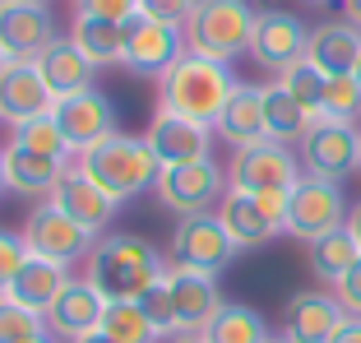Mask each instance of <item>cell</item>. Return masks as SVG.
Returning a JSON list of instances; mask_svg holds the SVG:
<instances>
[{
  "label": "cell",
  "instance_id": "48",
  "mask_svg": "<svg viewBox=\"0 0 361 343\" xmlns=\"http://www.w3.org/2000/svg\"><path fill=\"white\" fill-rule=\"evenodd\" d=\"M5 65H10V56H5V47H0V70H5Z\"/></svg>",
  "mask_w": 361,
  "mask_h": 343
},
{
  "label": "cell",
  "instance_id": "13",
  "mask_svg": "<svg viewBox=\"0 0 361 343\" xmlns=\"http://www.w3.org/2000/svg\"><path fill=\"white\" fill-rule=\"evenodd\" d=\"M47 200H51L65 218H75L79 227H88L93 236H102L106 223H111V214H116V200H111V195L88 176L79 158H70L61 167V176H56V186H51Z\"/></svg>",
  "mask_w": 361,
  "mask_h": 343
},
{
  "label": "cell",
  "instance_id": "40",
  "mask_svg": "<svg viewBox=\"0 0 361 343\" xmlns=\"http://www.w3.org/2000/svg\"><path fill=\"white\" fill-rule=\"evenodd\" d=\"M334 297L343 301V311H348V315H361V260L348 269V279H343V283H334Z\"/></svg>",
  "mask_w": 361,
  "mask_h": 343
},
{
  "label": "cell",
  "instance_id": "44",
  "mask_svg": "<svg viewBox=\"0 0 361 343\" xmlns=\"http://www.w3.org/2000/svg\"><path fill=\"white\" fill-rule=\"evenodd\" d=\"M70 343H116V339H106L102 330H93V334H79V339H70Z\"/></svg>",
  "mask_w": 361,
  "mask_h": 343
},
{
  "label": "cell",
  "instance_id": "39",
  "mask_svg": "<svg viewBox=\"0 0 361 343\" xmlns=\"http://www.w3.org/2000/svg\"><path fill=\"white\" fill-rule=\"evenodd\" d=\"M75 14H93V19L130 23L139 14V0H75Z\"/></svg>",
  "mask_w": 361,
  "mask_h": 343
},
{
  "label": "cell",
  "instance_id": "38",
  "mask_svg": "<svg viewBox=\"0 0 361 343\" xmlns=\"http://www.w3.org/2000/svg\"><path fill=\"white\" fill-rule=\"evenodd\" d=\"M195 5L200 0H139V14L144 19H158V23H171V28H185Z\"/></svg>",
  "mask_w": 361,
  "mask_h": 343
},
{
  "label": "cell",
  "instance_id": "35",
  "mask_svg": "<svg viewBox=\"0 0 361 343\" xmlns=\"http://www.w3.org/2000/svg\"><path fill=\"white\" fill-rule=\"evenodd\" d=\"M319 116H329V121H357L361 116L357 75H334L329 84H324V107H319Z\"/></svg>",
  "mask_w": 361,
  "mask_h": 343
},
{
  "label": "cell",
  "instance_id": "53",
  "mask_svg": "<svg viewBox=\"0 0 361 343\" xmlns=\"http://www.w3.org/2000/svg\"><path fill=\"white\" fill-rule=\"evenodd\" d=\"M274 343H287V339H274Z\"/></svg>",
  "mask_w": 361,
  "mask_h": 343
},
{
  "label": "cell",
  "instance_id": "36",
  "mask_svg": "<svg viewBox=\"0 0 361 343\" xmlns=\"http://www.w3.org/2000/svg\"><path fill=\"white\" fill-rule=\"evenodd\" d=\"M139 306H144V315L153 320L158 339H176V334H180V325H176V301H171V288H167V274H162V279L153 283L144 297H139Z\"/></svg>",
  "mask_w": 361,
  "mask_h": 343
},
{
  "label": "cell",
  "instance_id": "6",
  "mask_svg": "<svg viewBox=\"0 0 361 343\" xmlns=\"http://www.w3.org/2000/svg\"><path fill=\"white\" fill-rule=\"evenodd\" d=\"M158 204L176 218H195V214H209L213 204H223L227 195V176L213 158L200 162H176V167H162L158 176Z\"/></svg>",
  "mask_w": 361,
  "mask_h": 343
},
{
  "label": "cell",
  "instance_id": "50",
  "mask_svg": "<svg viewBox=\"0 0 361 343\" xmlns=\"http://www.w3.org/2000/svg\"><path fill=\"white\" fill-rule=\"evenodd\" d=\"M5 5H14V0H0V10H5Z\"/></svg>",
  "mask_w": 361,
  "mask_h": 343
},
{
  "label": "cell",
  "instance_id": "16",
  "mask_svg": "<svg viewBox=\"0 0 361 343\" xmlns=\"http://www.w3.org/2000/svg\"><path fill=\"white\" fill-rule=\"evenodd\" d=\"M310 47V28L287 10H259L255 19V37H250V56H255L264 70H292L297 61H306Z\"/></svg>",
  "mask_w": 361,
  "mask_h": 343
},
{
  "label": "cell",
  "instance_id": "52",
  "mask_svg": "<svg viewBox=\"0 0 361 343\" xmlns=\"http://www.w3.org/2000/svg\"><path fill=\"white\" fill-rule=\"evenodd\" d=\"M357 144H361V130H357Z\"/></svg>",
  "mask_w": 361,
  "mask_h": 343
},
{
  "label": "cell",
  "instance_id": "5",
  "mask_svg": "<svg viewBox=\"0 0 361 343\" xmlns=\"http://www.w3.org/2000/svg\"><path fill=\"white\" fill-rule=\"evenodd\" d=\"M236 241L227 236L223 218L218 214H195V218H176L171 227V241H167V260L180 269H200V274H223L227 265L236 260Z\"/></svg>",
  "mask_w": 361,
  "mask_h": 343
},
{
  "label": "cell",
  "instance_id": "24",
  "mask_svg": "<svg viewBox=\"0 0 361 343\" xmlns=\"http://www.w3.org/2000/svg\"><path fill=\"white\" fill-rule=\"evenodd\" d=\"M65 162H70V158H65ZM65 162H61V158H47V153H32V149H23V144L10 140V149H5V181H10L14 195L47 200Z\"/></svg>",
  "mask_w": 361,
  "mask_h": 343
},
{
  "label": "cell",
  "instance_id": "4",
  "mask_svg": "<svg viewBox=\"0 0 361 343\" xmlns=\"http://www.w3.org/2000/svg\"><path fill=\"white\" fill-rule=\"evenodd\" d=\"M259 10H250V0H200L185 23V47L209 61H227L250 52Z\"/></svg>",
  "mask_w": 361,
  "mask_h": 343
},
{
  "label": "cell",
  "instance_id": "26",
  "mask_svg": "<svg viewBox=\"0 0 361 343\" xmlns=\"http://www.w3.org/2000/svg\"><path fill=\"white\" fill-rule=\"evenodd\" d=\"M37 70H42L51 97H70V93H84V88H93V70H97V65L88 61V56L79 52L70 37H61V42H56L51 52L42 56V61H37Z\"/></svg>",
  "mask_w": 361,
  "mask_h": 343
},
{
  "label": "cell",
  "instance_id": "45",
  "mask_svg": "<svg viewBox=\"0 0 361 343\" xmlns=\"http://www.w3.org/2000/svg\"><path fill=\"white\" fill-rule=\"evenodd\" d=\"M171 343H204V334H176Z\"/></svg>",
  "mask_w": 361,
  "mask_h": 343
},
{
  "label": "cell",
  "instance_id": "31",
  "mask_svg": "<svg viewBox=\"0 0 361 343\" xmlns=\"http://www.w3.org/2000/svg\"><path fill=\"white\" fill-rule=\"evenodd\" d=\"M97 330L116 343H158V330H153V320L144 315L139 301H106Z\"/></svg>",
  "mask_w": 361,
  "mask_h": 343
},
{
  "label": "cell",
  "instance_id": "17",
  "mask_svg": "<svg viewBox=\"0 0 361 343\" xmlns=\"http://www.w3.org/2000/svg\"><path fill=\"white\" fill-rule=\"evenodd\" d=\"M51 107H56V97H51V88H47L37 65L10 61L0 70V121L10 130L28 126L37 116H51Z\"/></svg>",
  "mask_w": 361,
  "mask_h": 343
},
{
  "label": "cell",
  "instance_id": "12",
  "mask_svg": "<svg viewBox=\"0 0 361 343\" xmlns=\"http://www.w3.org/2000/svg\"><path fill=\"white\" fill-rule=\"evenodd\" d=\"M56 42H61V32H56L47 0H14V5L0 10V47H5L10 61L37 65Z\"/></svg>",
  "mask_w": 361,
  "mask_h": 343
},
{
  "label": "cell",
  "instance_id": "27",
  "mask_svg": "<svg viewBox=\"0 0 361 343\" xmlns=\"http://www.w3.org/2000/svg\"><path fill=\"white\" fill-rule=\"evenodd\" d=\"M70 42H75L93 65H116V61H126V23L75 14V23H70Z\"/></svg>",
  "mask_w": 361,
  "mask_h": 343
},
{
  "label": "cell",
  "instance_id": "42",
  "mask_svg": "<svg viewBox=\"0 0 361 343\" xmlns=\"http://www.w3.org/2000/svg\"><path fill=\"white\" fill-rule=\"evenodd\" d=\"M343 227H348V232H352V241L361 246V204H352V209H348V223H343Z\"/></svg>",
  "mask_w": 361,
  "mask_h": 343
},
{
  "label": "cell",
  "instance_id": "23",
  "mask_svg": "<svg viewBox=\"0 0 361 343\" xmlns=\"http://www.w3.org/2000/svg\"><path fill=\"white\" fill-rule=\"evenodd\" d=\"M306 61L324 75H357V61H361V28H352L348 19L343 23H319L310 28V47H306Z\"/></svg>",
  "mask_w": 361,
  "mask_h": 343
},
{
  "label": "cell",
  "instance_id": "29",
  "mask_svg": "<svg viewBox=\"0 0 361 343\" xmlns=\"http://www.w3.org/2000/svg\"><path fill=\"white\" fill-rule=\"evenodd\" d=\"M264 88V126L274 144H301L310 130V112L301 107L297 97L287 93L283 84H259Z\"/></svg>",
  "mask_w": 361,
  "mask_h": 343
},
{
  "label": "cell",
  "instance_id": "9",
  "mask_svg": "<svg viewBox=\"0 0 361 343\" xmlns=\"http://www.w3.org/2000/svg\"><path fill=\"white\" fill-rule=\"evenodd\" d=\"M19 236H23V246H28L32 255L56 260V265H65V269L75 265V260H88V251H93V241H97L88 227H79L75 218H65L51 200H42L28 218H23Z\"/></svg>",
  "mask_w": 361,
  "mask_h": 343
},
{
  "label": "cell",
  "instance_id": "37",
  "mask_svg": "<svg viewBox=\"0 0 361 343\" xmlns=\"http://www.w3.org/2000/svg\"><path fill=\"white\" fill-rule=\"evenodd\" d=\"M28 255H32V251L23 246V236L0 227V292H10V283L19 279V269L28 265Z\"/></svg>",
  "mask_w": 361,
  "mask_h": 343
},
{
  "label": "cell",
  "instance_id": "3",
  "mask_svg": "<svg viewBox=\"0 0 361 343\" xmlns=\"http://www.w3.org/2000/svg\"><path fill=\"white\" fill-rule=\"evenodd\" d=\"M75 158L84 162V172H88V176H93V181L102 186V191L111 195L116 204L135 200L139 191L158 186V176H162V162H158V153L149 149V140H144V135H126V130L106 135L102 144L75 153Z\"/></svg>",
  "mask_w": 361,
  "mask_h": 343
},
{
  "label": "cell",
  "instance_id": "2",
  "mask_svg": "<svg viewBox=\"0 0 361 343\" xmlns=\"http://www.w3.org/2000/svg\"><path fill=\"white\" fill-rule=\"evenodd\" d=\"M236 93V79H232V65L227 61H209L200 52H185L167 75L158 79V102L167 112L185 121H200V126H218L227 97Z\"/></svg>",
  "mask_w": 361,
  "mask_h": 343
},
{
  "label": "cell",
  "instance_id": "34",
  "mask_svg": "<svg viewBox=\"0 0 361 343\" xmlns=\"http://www.w3.org/2000/svg\"><path fill=\"white\" fill-rule=\"evenodd\" d=\"M14 144H23V149H32V153H47V158H75L70 153V144H65V135H61V126H56L51 116H37V121H28V126H19L14 130Z\"/></svg>",
  "mask_w": 361,
  "mask_h": 343
},
{
  "label": "cell",
  "instance_id": "33",
  "mask_svg": "<svg viewBox=\"0 0 361 343\" xmlns=\"http://www.w3.org/2000/svg\"><path fill=\"white\" fill-rule=\"evenodd\" d=\"M37 334H47V315L19 306L10 292H0V343H28Z\"/></svg>",
  "mask_w": 361,
  "mask_h": 343
},
{
  "label": "cell",
  "instance_id": "32",
  "mask_svg": "<svg viewBox=\"0 0 361 343\" xmlns=\"http://www.w3.org/2000/svg\"><path fill=\"white\" fill-rule=\"evenodd\" d=\"M278 84H283L287 93H292L301 107L310 112V121H319V107H324V84H329V75H324V70H315L310 61H297L292 70H283V79H278Z\"/></svg>",
  "mask_w": 361,
  "mask_h": 343
},
{
  "label": "cell",
  "instance_id": "51",
  "mask_svg": "<svg viewBox=\"0 0 361 343\" xmlns=\"http://www.w3.org/2000/svg\"><path fill=\"white\" fill-rule=\"evenodd\" d=\"M310 5H324V0H310Z\"/></svg>",
  "mask_w": 361,
  "mask_h": 343
},
{
  "label": "cell",
  "instance_id": "30",
  "mask_svg": "<svg viewBox=\"0 0 361 343\" xmlns=\"http://www.w3.org/2000/svg\"><path fill=\"white\" fill-rule=\"evenodd\" d=\"M361 260V246L352 241L348 227H338V232L319 236V241H310V274L324 283H343L348 279V269Z\"/></svg>",
  "mask_w": 361,
  "mask_h": 343
},
{
  "label": "cell",
  "instance_id": "7",
  "mask_svg": "<svg viewBox=\"0 0 361 343\" xmlns=\"http://www.w3.org/2000/svg\"><path fill=\"white\" fill-rule=\"evenodd\" d=\"M301 181V162L287 144H250V149H236L232 172H227V186L245 195H292Z\"/></svg>",
  "mask_w": 361,
  "mask_h": 343
},
{
  "label": "cell",
  "instance_id": "43",
  "mask_svg": "<svg viewBox=\"0 0 361 343\" xmlns=\"http://www.w3.org/2000/svg\"><path fill=\"white\" fill-rule=\"evenodd\" d=\"M343 10H348V23L361 28V0H343Z\"/></svg>",
  "mask_w": 361,
  "mask_h": 343
},
{
  "label": "cell",
  "instance_id": "20",
  "mask_svg": "<svg viewBox=\"0 0 361 343\" xmlns=\"http://www.w3.org/2000/svg\"><path fill=\"white\" fill-rule=\"evenodd\" d=\"M144 140H149L153 153H158L162 167L209 158V126H200V121H185V116H176V112H167V107L153 112L149 130H144Z\"/></svg>",
  "mask_w": 361,
  "mask_h": 343
},
{
  "label": "cell",
  "instance_id": "14",
  "mask_svg": "<svg viewBox=\"0 0 361 343\" xmlns=\"http://www.w3.org/2000/svg\"><path fill=\"white\" fill-rule=\"evenodd\" d=\"M185 52H190V47H185V28L144 19V14H135V19L126 23V61L121 65H126L130 75H158L162 79Z\"/></svg>",
  "mask_w": 361,
  "mask_h": 343
},
{
  "label": "cell",
  "instance_id": "18",
  "mask_svg": "<svg viewBox=\"0 0 361 343\" xmlns=\"http://www.w3.org/2000/svg\"><path fill=\"white\" fill-rule=\"evenodd\" d=\"M343 320H348V311H343L338 297H329V292H297L283 311V339L287 343H334Z\"/></svg>",
  "mask_w": 361,
  "mask_h": 343
},
{
  "label": "cell",
  "instance_id": "28",
  "mask_svg": "<svg viewBox=\"0 0 361 343\" xmlns=\"http://www.w3.org/2000/svg\"><path fill=\"white\" fill-rule=\"evenodd\" d=\"M204 343H274L264 315L245 301H223V311L204 325Z\"/></svg>",
  "mask_w": 361,
  "mask_h": 343
},
{
  "label": "cell",
  "instance_id": "8",
  "mask_svg": "<svg viewBox=\"0 0 361 343\" xmlns=\"http://www.w3.org/2000/svg\"><path fill=\"white\" fill-rule=\"evenodd\" d=\"M348 223V200H343L338 181H319V176H301L297 191L287 195V232L297 241H319V236L338 232Z\"/></svg>",
  "mask_w": 361,
  "mask_h": 343
},
{
  "label": "cell",
  "instance_id": "21",
  "mask_svg": "<svg viewBox=\"0 0 361 343\" xmlns=\"http://www.w3.org/2000/svg\"><path fill=\"white\" fill-rule=\"evenodd\" d=\"M102 311H106L102 292L88 279H70L65 292L51 301V311H47V330L70 343V339H79V334H93L97 325H102Z\"/></svg>",
  "mask_w": 361,
  "mask_h": 343
},
{
  "label": "cell",
  "instance_id": "49",
  "mask_svg": "<svg viewBox=\"0 0 361 343\" xmlns=\"http://www.w3.org/2000/svg\"><path fill=\"white\" fill-rule=\"evenodd\" d=\"M357 84H361V61H357Z\"/></svg>",
  "mask_w": 361,
  "mask_h": 343
},
{
  "label": "cell",
  "instance_id": "15",
  "mask_svg": "<svg viewBox=\"0 0 361 343\" xmlns=\"http://www.w3.org/2000/svg\"><path fill=\"white\" fill-rule=\"evenodd\" d=\"M51 121L61 126L70 153H84V149H93V144H102L106 135H116V107H111V97L97 93V88L56 97Z\"/></svg>",
  "mask_w": 361,
  "mask_h": 343
},
{
  "label": "cell",
  "instance_id": "1",
  "mask_svg": "<svg viewBox=\"0 0 361 343\" xmlns=\"http://www.w3.org/2000/svg\"><path fill=\"white\" fill-rule=\"evenodd\" d=\"M167 269L153 241L135 232H102L84 260V279L102 292V301H139Z\"/></svg>",
  "mask_w": 361,
  "mask_h": 343
},
{
  "label": "cell",
  "instance_id": "11",
  "mask_svg": "<svg viewBox=\"0 0 361 343\" xmlns=\"http://www.w3.org/2000/svg\"><path fill=\"white\" fill-rule=\"evenodd\" d=\"M301 162H306V176H319V181L352 176L361 167V144L352 121H329V116L310 121L306 140H301Z\"/></svg>",
  "mask_w": 361,
  "mask_h": 343
},
{
  "label": "cell",
  "instance_id": "46",
  "mask_svg": "<svg viewBox=\"0 0 361 343\" xmlns=\"http://www.w3.org/2000/svg\"><path fill=\"white\" fill-rule=\"evenodd\" d=\"M10 191V181H5V149H0V195Z\"/></svg>",
  "mask_w": 361,
  "mask_h": 343
},
{
  "label": "cell",
  "instance_id": "41",
  "mask_svg": "<svg viewBox=\"0 0 361 343\" xmlns=\"http://www.w3.org/2000/svg\"><path fill=\"white\" fill-rule=\"evenodd\" d=\"M334 343H361V315H348V320H343V330L334 334Z\"/></svg>",
  "mask_w": 361,
  "mask_h": 343
},
{
  "label": "cell",
  "instance_id": "22",
  "mask_svg": "<svg viewBox=\"0 0 361 343\" xmlns=\"http://www.w3.org/2000/svg\"><path fill=\"white\" fill-rule=\"evenodd\" d=\"M218 135L236 149H250V144H264L269 140V126H264V88L255 84H236V93L227 97L223 116H218Z\"/></svg>",
  "mask_w": 361,
  "mask_h": 343
},
{
  "label": "cell",
  "instance_id": "25",
  "mask_svg": "<svg viewBox=\"0 0 361 343\" xmlns=\"http://www.w3.org/2000/svg\"><path fill=\"white\" fill-rule=\"evenodd\" d=\"M65 283H70L65 265L42 260V255H28V265L19 269V279L10 283V297L19 301V306H28V311L47 315V311H51V301L65 292Z\"/></svg>",
  "mask_w": 361,
  "mask_h": 343
},
{
  "label": "cell",
  "instance_id": "10",
  "mask_svg": "<svg viewBox=\"0 0 361 343\" xmlns=\"http://www.w3.org/2000/svg\"><path fill=\"white\" fill-rule=\"evenodd\" d=\"M218 218L236 246H264L278 232H287V195H245L227 186Z\"/></svg>",
  "mask_w": 361,
  "mask_h": 343
},
{
  "label": "cell",
  "instance_id": "47",
  "mask_svg": "<svg viewBox=\"0 0 361 343\" xmlns=\"http://www.w3.org/2000/svg\"><path fill=\"white\" fill-rule=\"evenodd\" d=\"M28 343H56V334L47 330V334H37V339H28Z\"/></svg>",
  "mask_w": 361,
  "mask_h": 343
},
{
  "label": "cell",
  "instance_id": "19",
  "mask_svg": "<svg viewBox=\"0 0 361 343\" xmlns=\"http://www.w3.org/2000/svg\"><path fill=\"white\" fill-rule=\"evenodd\" d=\"M167 288H171V301H176L180 334H204V325L223 311V292H218V279H213V274L171 265L167 269Z\"/></svg>",
  "mask_w": 361,
  "mask_h": 343
}]
</instances>
